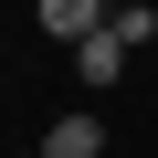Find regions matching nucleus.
Wrapping results in <instances>:
<instances>
[{
    "instance_id": "obj_1",
    "label": "nucleus",
    "mask_w": 158,
    "mask_h": 158,
    "mask_svg": "<svg viewBox=\"0 0 158 158\" xmlns=\"http://www.w3.org/2000/svg\"><path fill=\"white\" fill-rule=\"evenodd\" d=\"M42 158H106V116H53L42 127Z\"/></svg>"
},
{
    "instance_id": "obj_4",
    "label": "nucleus",
    "mask_w": 158,
    "mask_h": 158,
    "mask_svg": "<svg viewBox=\"0 0 158 158\" xmlns=\"http://www.w3.org/2000/svg\"><path fill=\"white\" fill-rule=\"evenodd\" d=\"M106 32L137 53V42H158V11H148V0H127V11H106Z\"/></svg>"
},
{
    "instance_id": "obj_2",
    "label": "nucleus",
    "mask_w": 158,
    "mask_h": 158,
    "mask_svg": "<svg viewBox=\"0 0 158 158\" xmlns=\"http://www.w3.org/2000/svg\"><path fill=\"white\" fill-rule=\"evenodd\" d=\"M32 21H42V32H63L74 53H85V42L106 32V11H95V0H42V11H32Z\"/></svg>"
},
{
    "instance_id": "obj_5",
    "label": "nucleus",
    "mask_w": 158,
    "mask_h": 158,
    "mask_svg": "<svg viewBox=\"0 0 158 158\" xmlns=\"http://www.w3.org/2000/svg\"><path fill=\"white\" fill-rule=\"evenodd\" d=\"M21 158H42V148H21Z\"/></svg>"
},
{
    "instance_id": "obj_3",
    "label": "nucleus",
    "mask_w": 158,
    "mask_h": 158,
    "mask_svg": "<svg viewBox=\"0 0 158 158\" xmlns=\"http://www.w3.org/2000/svg\"><path fill=\"white\" fill-rule=\"evenodd\" d=\"M74 63H85V85H116V74H127V42H116V32H95Z\"/></svg>"
}]
</instances>
